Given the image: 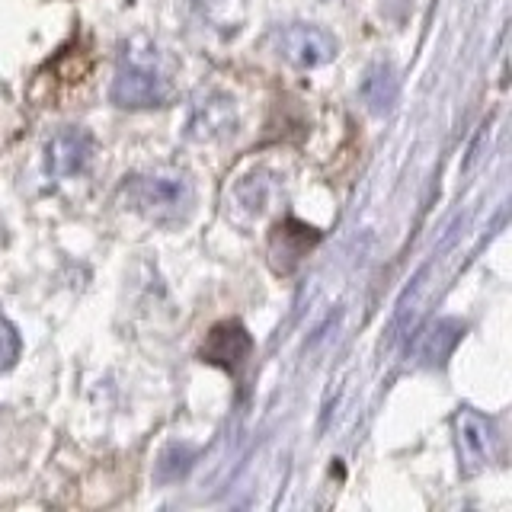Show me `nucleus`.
<instances>
[{
  "instance_id": "nucleus-10",
  "label": "nucleus",
  "mask_w": 512,
  "mask_h": 512,
  "mask_svg": "<svg viewBox=\"0 0 512 512\" xmlns=\"http://www.w3.org/2000/svg\"><path fill=\"white\" fill-rule=\"evenodd\" d=\"M458 336H461V324H455V320H442V324L432 327L429 336L423 340V349H420L423 365H439V362H445V356L458 343Z\"/></svg>"
},
{
  "instance_id": "nucleus-6",
  "label": "nucleus",
  "mask_w": 512,
  "mask_h": 512,
  "mask_svg": "<svg viewBox=\"0 0 512 512\" xmlns=\"http://www.w3.org/2000/svg\"><path fill=\"white\" fill-rule=\"evenodd\" d=\"M317 240H320V234L314 228H308V224H301L295 218L279 221L269 234V266L285 276V272H292L304 256H308V250L317 244Z\"/></svg>"
},
{
  "instance_id": "nucleus-8",
  "label": "nucleus",
  "mask_w": 512,
  "mask_h": 512,
  "mask_svg": "<svg viewBox=\"0 0 512 512\" xmlns=\"http://www.w3.org/2000/svg\"><path fill=\"white\" fill-rule=\"evenodd\" d=\"M228 132H234V109L224 96H218V100H212V103L196 106V116H192V122H189L192 138L212 141V138L228 135Z\"/></svg>"
},
{
  "instance_id": "nucleus-5",
  "label": "nucleus",
  "mask_w": 512,
  "mask_h": 512,
  "mask_svg": "<svg viewBox=\"0 0 512 512\" xmlns=\"http://www.w3.org/2000/svg\"><path fill=\"white\" fill-rule=\"evenodd\" d=\"M93 160V135L84 128H61L45 148V167L55 180L77 176L90 167Z\"/></svg>"
},
{
  "instance_id": "nucleus-3",
  "label": "nucleus",
  "mask_w": 512,
  "mask_h": 512,
  "mask_svg": "<svg viewBox=\"0 0 512 512\" xmlns=\"http://www.w3.org/2000/svg\"><path fill=\"white\" fill-rule=\"evenodd\" d=\"M455 442L461 458V474H480L493 461L496 436L493 426L477 410H461L455 416Z\"/></svg>"
},
{
  "instance_id": "nucleus-4",
  "label": "nucleus",
  "mask_w": 512,
  "mask_h": 512,
  "mask_svg": "<svg viewBox=\"0 0 512 512\" xmlns=\"http://www.w3.org/2000/svg\"><path fill=\"white\" fill-rule=\"evenodd\" d=\"M276 48L282 58L298 64V68H317V64H327L336 55V39L320 26L295 23V26L279 29Z\"/></svg>"
},
{
  "instance_id": "nucleus-7",
  "label": "nucleus",
  "mask_w": 512,
  "mask_h": 512,
  "mask_svg": "<svg viewBox=\"0 0 512 512\" xmlns=\"http://www.w3.org/2000/svg\"><path fill=\"white\" fill-rule=\"evenodd\" d=\"M250 352H253V340L247 327L237 324V320H224V324H218L208 333V340L202 346V359L208 365L228 368V372H240L244 362L250 359Z\"/></svg>"
},
{
  "instance_id": "nucleus-9",
  "label": "nucleus",
  "mask_w": 512,
  "mask_h": 512,
  "mask_svg": "<svg viewBox=\"0 0 512 512\" xmlns=\"http://www.w3.org/2000/svg\"><path fill=\"white\" fill-rule=\"evenodd\" d=\"M362 96L365 103L372 106L375 112H384L397 96V77L391 71V64H375L372 71L365 74L362 80Z\"/></svg>"
},
{
  "instance_id": "nucleus-11",
  "label": "nucleus",
  "mask_w": 512,
  "mask_h": 512,
  "mask_svg": "<svg viewBox=\"0 0 512 512\" xmlns=\"http://www.w3.org/2000/svg\"><path fill=\"white\" fill-rule=\"evenodd\" d=\"M16 359H20V333H16V327L0 314V372L13 368Z\"/></svg>"
},
{
  "instance_id": "nucleus-1",
  "label": "nucleus",
  "mask_w": 512,
  "mask_h": 512,
  "mask_svg": "<svg viewBox=\"0 0 512 512\" xmlns=\"http://www.w3.org/2000/svg\"><path fill=\"white\" fill-rule=\"evenodd\" d=\"M173 93L170 64L164 52L148 39H132L119 55L112 77V103L122 109H154L164 106Z\"/></svg>"
},
{
  "instance_id": "nucleus-2",
  "label": "nucleus",
  "mask_w": 512,
  "mask_h": 512,
  "mask_svg": "<svg viewBox=\"0 0 512 512\" xmlns=\"http://www.w3.org/2000/svg\"><path fill=\"white\" fill-rule=\"evenodd\" d=\"M122 196L132 212L144 215L154 224H180L192 212L196 189H192L189 176L180 170H154L132 176L125 183Z\"/></svg>"
}]
</instances>
